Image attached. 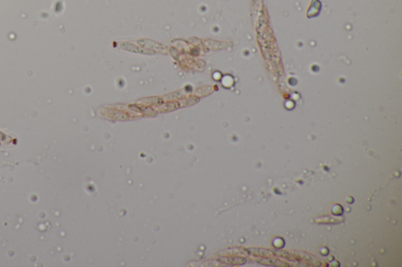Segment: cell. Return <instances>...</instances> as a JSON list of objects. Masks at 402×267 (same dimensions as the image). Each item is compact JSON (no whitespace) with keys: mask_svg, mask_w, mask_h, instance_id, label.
I'll return each mask as SVG.
<instances>
[{"mask_svg":"<svg viewBox=\"0 0 402 267\" xmlns=\"http://www.w3.org/2000/svg\"><path fill=\"white\" fill-rule=\"evenodd\" d=\"M4 137H5V136L2 133H0V140H4Z\"/></svg>","mask_w":402,"mask_h":267,"instance_id":"6da1fadb","label":"cell"}]
</instances>
